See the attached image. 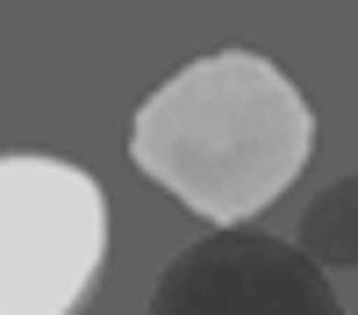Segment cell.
Wrapping results in <instances>:
<instances>
[{
	"label": "cell",
	"mask_w": 358,
	"mask_h": 315,
	"mask_svg": "<svg viewBox=\"0 0 358 315\" xmlns=\"http://www.w3.org/2000/svg\"><path fill=\"white\" fill-rule=\"evenodd\" d=\"M315 151V108L273 57L208 50L179 65L129 122V158L179 208L244 229L301 180Z\"/></svg>",
	"instance_id": "6da1fadb"
},
{
	"label": "cell",
	"mask_w": 358,
	"mask_h": 315,
	"mask_svg": "<svg viewBox=\"0 0 358 315\" xmlns=\"http://www.w3.org/2000/svg\"><path fill=\"white\" fill-rule=\"evenodd\" d=\"M108 258V193L65 158H0V315H79Z\"/></svg>",
	"instance_id": "7a4b0ae2"
},
{
	"label": "cell",
	"mask_w": 358,
	"mask_h": 315,
	"mask_svg": "<svg viewBox=\"0 0 358 315\" xmlns=\"http://www.w3.org/2000/svg\"><path fill=\"white\" fill-rule=\"evenodd\" d=\"M143 315H344L322 265H308L301 244L222 229L172 258L151 286Z\"/></svg>",
	"instance_id": "3957f363"
},
{
	"label": "cell",
	"mask_w": 358,
	"mask_h": 315,
	"mask_svg": "<svg viewBox=\"0 0 358 315\" xmlns=\"http://www.w3.org/2000/svg\"><path fill=\"white\" fill-rule=\"evenodd\" d=\"M294 237H301V258L322 265V272L358 265V172L337 180V186H322V193L308 200V215H301Z\"/></svg>",
	"instance_id": "277c9868"
}]
</instances>
